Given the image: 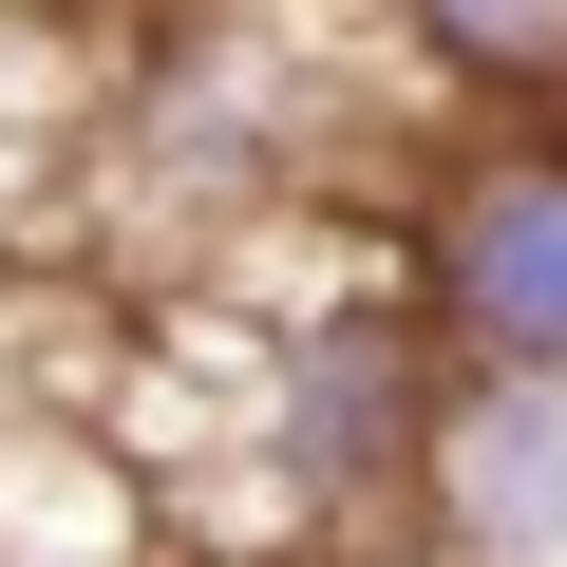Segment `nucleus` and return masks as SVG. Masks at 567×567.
<instances>
[{
    "label": "nucleus",
    "instance_id": "f257e3e1",
    "mask_svg": "<svg viewBox=\"0 0 567 567\" xmlns=\"http://www.w3.org/2000/svg\"><path fill=\"white\" fill-rule=\"evenodd\" d=\"M435 416H454V341L416 322V284H322L246 360V511L284 548H322V567L341 548H416Z\"/></svg>",
    "mask_w": 567,
    "mask_h": 567
},
{
    "label": "nucleus",
    "instance_id": "f03ea898",
    "mask_svg": "<svg viewBox=\"0 0 567 567\" xmlns=\"http://www.w3.org/2000/svg\"><path fill=\"white\" fill-rule=\"evenodd\" d=\"M398 284L454 341V379H567V114L454 133L398 208Z\"/></svg>",
    "mask_w": 567,
    "mask_h": 567
},
{
    "label": "nucleus",
    "instance_id": "7ed1b4c3",
    "mask_svg": "<svg viewBox=\"0 0 567 567\" xmlns=\"http://www.w3.org/2000/svg\"><path fill=\"white\" fill-rule=\"evenodd\" d=\"M416 529L454 567H567V379H454Z\"/></svg>",
    "mask_w": 567,
    "mask_h": 567
},
{
    "label": "nucleus",
    "instance_id": "20e7f679",
    "mask_svg": "<svg viewBox=\"0 0 567 567\" xmlns=\"http://www.w3.org/2000/svg\"><path fill=\"white\" fill-rule=\"evenodd\" d=\"M398 39L511 114H567V0H398Z\"/></svg>",
    "mask_w": 567,
    "mask_h": 567
},
{
    "label": "nucleus",
    "instance_id": "39448f33",
    "mask_svg": "<svg viewBox=\"0 0 567 567\" xmlns=\"http://www.w3.org/2000/svg\"><path fill=\"white\" fill-rule=\"evenodd\" d=\"M360 567H454V548H435V529H416V548H360Z\"/></svg>",
    "mask_w": 567,
    "mask_h": 567
},
{
    "label": "nucleus",
    "instance_id": "423d86ee",
    "mask_svg": "<svg viewBox=\"0 0 567 567\" xmlns=\"http://www.w3.org/2000/svg\"><path fill=\"white\" fill-rule=\"evenodd\" d=\"M114 567H152V548H114Z\"/></svg>",
    "mask_w": 567,
    "mask_h": 567
}]
</instances>
